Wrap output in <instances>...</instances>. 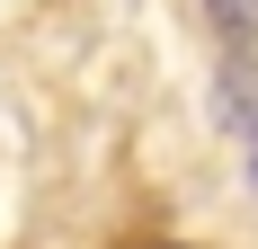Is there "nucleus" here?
Returning a JSON list of instances; mask_svg holds the SVG:
<instances>
[{
    "label": "nucleus",
    "instance_id": "obj_1",
    "mask_svg": "<svg viewBox=\"0 0 258 249\" xmlns=\"http://www.w3.org/2000/svg\"><path fill=\"white\" fill-rule=\"evenodd\" d=\"M205 18L223 27V45H258V0H205Z\"/></svg>",
    "mask_w": 258,
    "mask_h": 249
},
{
    "label": "nucleus",
    "instance_id": "obj_2",
    "mask_svg": "<svg viewBox=\"0 0 258 249\" xmlns=\"http://www.w3.org/2000/svg\"><path fill=\"white\" fill-rule=\"evenodd\" d=\"M240 134H249V178H258V116H249V125H240Z\"/></svg>",
    "mask_w": 258,
    "mask_h": 249
}]
</instances>
